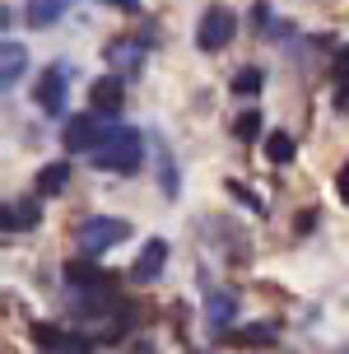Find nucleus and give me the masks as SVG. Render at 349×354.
<instances>
[{
	"mask_svg": "<svg viewBox=\"0 0 349 354\" xmlns=\"http://www.w3.org/2000/svg\"><path fill=\"white\" fill-rule=\"evenodd\" d=\"M107 5H117V10H135L140 0H107Z\"/></svg>",
	"mask_w": 349,
	"mask_h": 354,
	"instance_id": "412c9836",
	"label": "nucleus"
},
{
	"mask_svg": "<svg viewBox=\"0 0 349 354\" xmlns=\"http://www.w3.org/2000/svg\"><path fill=\"white\" fill-rule=\"evenodd\" d=\"M205 317H209V326L224 331L228 322H233V294H209L205 299Z\"/></svg>",
	"mask_w": 349,
	"mask_h": 354,
	"instance_id": "4468645a",
	"label": "nucleus"
},
{
	"mask_svg": "<svg viewBox=\"0 0 349 354\" xmlns=\"http://www.w3.org/2000/svg\"><path fill=\"white\" fill-rule=\"evenodd\" d=\"M33 340L42 345V350H56V354H79V345H70L61 331H52V326H33Z\"/></svg>",
	"mask_w": 349,
	"mask_h": 354,
	"instance_id": "2eb2a0df",
	"label": "nucleus"
},
{
	"mask_svg": "<svg viewBox=\"0 0 349 354\" xmlns=\"http://www.w3.org/2000/svg\"><path fill=\"white\" fill-rule=\"evenodd\" d=\"M261 84H265V75L256 71V66H247V71L233 75V93H261Z\"/></svg>",
	"mask_w": 349,
	"mask_h": 354,
	"instance_id": "a211bd4d",
	"label": "nucleus"
},
{
	"mask_svg": "<svg viewBox=\"0 0 349 354\" xmlns=\"http://www.w3.org/2000/svg\"><path fill=\"white\" fill-rule=\"evenodd\" d=\"M140 154H144L140 149V136L126 131V126H117V131H107L103 140H98V149L88 159H93V168H103V173H135Z\"/></svg>",
	"mask_w": 349,
	"mask_h": 354,
	"instance_id": "f257e3e1",
	"label": "nucleus"
},
{
	"mask_svg": "<svg viewBox=\"0 0 349 354\" xmlns=\"http://www.w3.org/2000/svg\"><path fill=\"white\" fill-rule=\"evenodd\" d=\"M103 136L107 131L98 126V112H84V117H70L66 122V149L70 154H93Z\"/></svg>",
	"mask_w": 349,
	"mask_h": 354,
	"instance_id": "20e7f679",
	"label": "nucleus"
},
{
	"mask_svg": "<svg viewBox=\"0 0 349 354\" xmlns=\"http://www.w3.org/2000/svg\"><path fill=\"white\" fill-rule=\"evenodd\" d=\"M335 192H340V201H349V163L340 168V182H335Z\"/></svg>",
	"mask_w": 349,
	"mask_h": 354,
	"instance_id": "aec40b11",
	"label": "nucleus"
},
{
	"mask_svg": "<svg viewBox=\"0 0 349 354\" xmlns=\"http://www.w3.org/2000/svg\"><path fill=\"white\" fill-rule=\"evenodd\" d=\"M168 261V243L163 238H149L144 248H140V261H135V280H158V270Z\"/></svg>",
	"mask_w": 349,
	"mask_h": 354,
	"instance_id": "0eeeda50",
	"label": "nucleus"
},
{
	"mask_svg": "<svg viewBox=\"0 0 349 354\" xmlns=\"http://www.w3.org/2000/svg\"><path fill=\"white\" fill-rule=\"evenodd\" d=\"M265 159H270V163H289V159H294V140H289L284 131L265 136Z\"/></svg>",
	"mask_w": 349,
	"mask_h": 354,
	"instance_id": "f3484780",
	"label": "nucleus"
},
{
	"mask_svg": "<svg viewBox=\"0 0 349 354\" xmlns=\"http://www.w3.org/2000/svg\"><path fill=\"white\" fill-rule=\"evenodd\" d=\"M122 98H126V88H122V75H103L98 84L88 88V103H93V112H122Z\"/></svg>",
	"mask_w": 349,
	"mask_h": 354,
	"instance_id": "423d86ee",
	"label": "nucleus"
},
{
	"mask_svg": "<svg viewBox=\"0 0 349 354\" xmlns=\"http://www.w3.org/2000/svg\"><path fill=\"white\" fill-rule=\"evenodd\" d=\"M37 107L47 112V117H61L66 112V71H47L42 80H37Z\"/></svg>",
	"mask_w": 349,
	"mask_h": 354,
	"instance_id": "39448f33",
	"label": "nucleus"
},
{
	"mask_svg": "<svg viewBox=\"0 0 349 354\" xmlns=\"http://www.w3.org/2000/svg\"><path fill=\"white\" fill-rule=\"evenodd\" d=\"M37 224V201H15L5 205V233H28Z\"/></svg>",
	"mask_w": 349,
	"mask_h": 354,
	"instance_id": "f8f14e48",
	"label": "nucleus"
},
{
	"mask_svg": "<svg viewBox=\"0 0 349 354\" xmlns=\"http://www.w3.org/2000/svg\"><path fill=\"white\" fill-rule=\"evenodd\" d=\"M233 33H238V15H233V10H224V5H214V10H205V15H200L196 47H200V52H219V47H228V42H233Z\"/></svg>",
	"mask_w": 349,
	"mask_h": 354,
	"instance_id": "7ed1b4c3",
	"label": "nucleus"
},
{
	"mask_svg": "<svg viewBox=\"0 0 349 354\" xmlns=\"http://www.w3.org/2000/svg\"><path fill=\"white\" fill-rule=\"evenodd\" d=\"M66 182H70V163H47L37 173V196H61Z\"/></svg>",
	"mask_w": 349,
	"mask_h": 354,
	"instance_id": "ddd939ff",
	"label": "nucleus"
},
{
	"mask_svg": "<svg viewBox=\"0 0 349 354\" xmlns=\"http://www.w3.org/2000/svg\"><path fill=\"white\" fill-rule=\"evenodd\" d=\"M23 66H28V52H23L19 42H5V47H0V84L15 88V80L23 75Z\"/></svg>",
	"mask_w": 349,
	"mask_h": 354,
	"instance_id": "1a4fd4ad",
	"label": "nucleus"
},
{
	"mask_svg": "<svg viewBox=\"0 0 349 354\" xmlns=\"http://www.w3.org/2000/svg\"><path fill=\"white\" fill-rule=\"evenodd\" d=\"M140 61H144V47H140V42H131V37H126V42H112V47H107V66H112L117 75L135 71Z\"/></svg>",
	"mask_w": 349,
	"mask_h": 354,
	"instance_id": "9d476101",
	"label": "nucleus"
},
{
	"mask_svg": "<svg viewBox=\"0 0 349 354\" xmlns=\"http://www.w3.org/2000/svg\"><path fill=\"white\" fill-rule=\"evenodd\" d=\"M228 340H233V345H275L279 326L275 322H252V326H243V331H228Z\"/></svg>",
	"mask_w": 349,
	"mask_h": 354,
	"instance_id": "9b49d317",
	"label": "nucleus"
},
{
	"mask_svg": "<svg viewBox=\"0 0 349 354\" xmlns=\"http://www.w3.org/2000/svg\"><path fill=\"white\" fill-rule=\"evenodd\" d=\"M261 131V117H256V107H247L243 117H238V140H252Z\"/></svg>",
	"mask_w": 349,
	"mask_h": 354,
	"instance_id": "6ab92c4d",
	"label": "nucleus"
},
{
	"mask_svg": "<svg viewBox=\"0 0 349 354\" xmlns=\"http://www.w3.org/2000/svg\"><path fill=\"white\" fill-rule=\"evenodd\" d=\"M66 10H70V0H28V5H23V19H28L33 28H52Z\"/></svg>",
	"mask_w": 349,
	"mask_h": 354,
	"instance_id": "6e6552de",
	"label": "nucleus"
},
{
	"mask_svg": "<svg viewBox=\"0 0 349 354\" xmlns=\"http://www.w3.org/2000/svg\"><path fill=\"white\" fill-rule=\"evenodd\" d=\"M335 107L349 112V47L335 56Z\"/></svg>",
	"mask_w": 349,
	"mask_h": 354,
	"instance_id": "dca6fc26",
	"label": "nucleus"
},
{
	"mask_svg": "<svg viewBox=\"0 0 349 354\" xmlns=\"http://www.w3.org/2000/svg\"><path fill=\"white\" fill-rule=\"evenodd\" d=\"M126 233H131V224H126V219H112V214H93V219H84V224H79V233H75V248L84 252V257H98V252L117 248Z\"/></svg>",
	"mask_w": 349,
	"mask_h": 354,
	"instance_id": "f03ea898",
	"label": "nucleus"
}]
</instances>
